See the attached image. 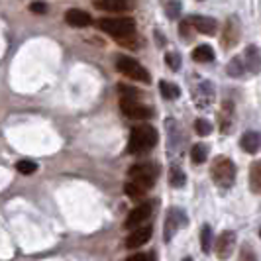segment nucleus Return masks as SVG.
Returning a JSON list of instances; mask_svg holds the SVG:
<instances>
[{
  "label": "nucleus",
  "mask_w": 261,
  "mask_h": 261,
  "mask_svg": "<svg viewBox=\"0 0 261 261\" xmlns=\"http://www.w3.org/2000/svg\"><path fill=\"white\" fill-rule=\"evenodd\" d=\"M159 140L157 130L149 124H142V126H136L130 134V142H128V151L130 153H145L149 149H153Z\"/></svg>",
  "instance_id": "nucleus-1"
},
{
  "label": "nucleus",
  "mask_w": 261,
  "mask_h": 261,
  "mask_svg": "<svg viewBox=\"0 0 261 261\" xmlns=\"http://www.w3.org/2000/svg\"><path fill=\"white\" fill-rule=\"evenodd\" d=\"M96 28L120 41L134 38L136 34V22L132 18H102L96 22Z\"/></svg>",
  "instance_id": "nucleus-2"
},
{
  "label": "nucleus",
  "mask_w": 261,
  "mask_h": 261,
  "mask_svg": "<svg viewBox=\"0 0 261 261\" xmlns=\"http://www.w3.org/2000/svg\"><path fill=\"white\" fill-rule=\"evenodd\" d=\"M210 173H212L214 183L222 189H230L236 183V165L228 157H216Z\"/></svg>",
  "instance_id": "nucleus-3"
},
{
  "label": "nucleus",
  "mask_w": 261,
  "mask_h": 261,
  "mask_svg": "<svg viewBox=\"0 0 261 261\" xmlns=\"http://www.w3.org/2000/svg\"><path fill=\"white\" fill-rule=\"evenodd\" d=\"M157 175H159V169H157V165H153V163H138V165H134V167L128 171L130 181L142 185L147 191L153 187Z\"/></svg>",
  "instance_id": "nucleus-4"
},
{
  "label": "nucleus",
  "mask_w": 261,
  "mask_h": 261,
  "mask_svg": "<svg viewBox=\"0 0 261 261\" xmlns=\"http://www.w3.org/2000/svg\"><path fill=\"white\" fill-rule=\"evenodd\" d=\"M116 69L124 77H130V79H134V81H140V83H149V81H151L149 73H147L138 61H134L130 57H118Z\"/></svg>",
  "instance_id": "nucleus-5"
},
{
  "label": "nucleus",
  "mask_w": 261,
  "mask_h": 261,
  "mask_svg": "<svg viewBox=\"0 0 261 261\" xmlns=\"http://www.w3.org/2000/svg\"><path fill=\"white\" fill-rule=\"evenodd\" d=\"M120 108L124 112V116L132 118V120H149L153 116V110L149 106L142 105L134 98H122L120 100Z\"/></svg>",
  "instance_id": "nucleus-6"
},
{
  "label": "nucleus",
  "mask_w": 261,
  "mask_h": 261,
  "mask_svg": "<svg viewBox=\"0 0 261 261\" xmlns=\"http://www.w3.org/2000/svg\"><path fill=\"white\" fill-rule=\"evenodd\" d=\"M149 216H151V204L144 202V204L136 206V208L128 214V218H126V222H124V228H126V230H136V228H140Z\"/></svg>",
  "instance_id": "nucleus-7"
},
{
  "label": "nucleus",
  "mask_w": 261,
  "mask_h": 261,
  "mask_svg": "<svg viewBox=\"0 0 261 261\" xmlns=\"http://www.w3.org/2000/svg\"><path fill=\"white\" fill-rule=\"evenodd\" d=\"M181 226H187V214L179 208H171L167 214V220H165V242H169Z\"/></svg>",
  "instance_id": "nucleus-8"
},
{
  "label": "nucleus",
  "mask_w": 261,
  "mask_h": 261,
  "mask_svg": "<svg viewBox=\"0 0 261 261\" xmlns=\"http://www.w3.org/2000/svg\"><path fill=\"white\" fill-rule=\"evenodd\" d=\"M187 22H189V26H193L196 32H200L204 36H214L218 30V22L208 16H191Z\"/></svg>",
  "instance_id": "nucleus-9"
},
{
  "label": "nucleus",
  "mask_w": 261,
  "mask_h": 261,
  "mask_svg": "<svg viewBox=\"0 0 261 261\" xmlns=\"http://www.w3.org/2000/svg\"><path fill=\"white\" fill-rule=\"evenodd\" d=\"M240 39V20L236 16H230L228 22H226V28H224V36H222V43L226 49L234 47Z\"/></svg>",
  "instance_id": "nucleus-10"
},
{
  "label": "nucleus",
  "mask_w": 261,
  "mask_h": 261,
  "mask_svg": "<svg viewBox=\"0 0 261 261\" xmlns=\"http://www.w3.org/2000/svg\"><path fill=\"white\" fill-rule=\"evenodd\" d=\"M153 234V228L151 226H142V228H136L128 240H126V248L128 249H136V248H142L144 244L149 242V238Z\"/></svg>",
  "instance_id": "nucleus-11"
},
{
  "label": "nucleus",
  "mask_w": 261,
  "mask_h": 261,
  "mask_svg": "<svg viewBox=\"0 0 261 261\" xmlns=\"http://www.w3.org/2000/svg\"><path fill=\"white\" fill-rule=\"evenodd\" d=\"M234 246H236L234 232H222L220 238H218V242H216V255L220 259H228L232 255V251H234Z\"/></svg>",
  "instance_id": "nucleus-12"
},
{
  "label": "nucleus",
  "mask_w": 261,
  "mask_h": 261,
  "mask_svg": "<svg viewBox=\"0 0 261 261\" xmlns=\"http://www.w3.org/2000/svg\"><path fill=\"white\" fill-rule=\"evenodd\" d=\"M92 4H94V8H98V10L114 12V14L128 12V10L132 8L130 0H94Z\"/></svg>",
  "instance_id": "nucleus-13"
},
{
  "label": "nucleus",
  "mask_w": 261,
  "mask_h": 261,
  "mask_svg": "<svg viewBox=\"0 0 261 261\" xmlns=\"http://www.w3.org/2000/svg\"><path fill=\"white\" fill-rule=\"evenodd\" d=\"M65 22L73 28H87L92 24V18L89 12L79 10V8H71L65 12Z\"/></svg>",
  "instance_id": "nucleus-14"
},
{
  "label": "nucleus",
  "mask_w": 261,
  "mask_h": 261,
  "mask_svg": "<svg viewBox=\"0 0 261 261\" xmlns=\"http://www.w3.org/2000/svg\"><path fill=\"white\" fill-rule=\"evenodd\" d=\"M244 65L251 75H257L261 71V53L255 45H248L244 51Z\"/></svg>",
  "instance_id": "nucleus-15"
},
{
  "label": "nucleus",
  "mask_w": 261,
  "mask_h": 261,
  "mask_svg": "<svg viewBox=\"0 0 261 261\" xmlns=\"http://www.w3.org/2000/svg\"><path fill=\"white\" fill-rule=\"evenodd\" d=\"M242 149L244 151H248V153H257L261 147V134L257 132H246L244 136H242Z\"/></svg>",
  "instance_id": "nucleus-16"
},
{
  "label": "nucleus",
  "mask_w": 261,
  "mask_h": 261,
  "mask_svg": "<svg viewBox=\"0 0 261 261\" xmlns=\"http://www.w3.org/2000/svg\"><path fill=\"white\" fill-rule=\"evenodd\" d=\"M214 49L206 45V43H202V45H198L193 49V59L198 61V63H210V61H214Z\"/></svg>",
  "instance_id": "nucleus-17"
},
{
  "label": "nucleus",
  "mask_w": 261,
  "mask_h": 261,
  "mask_svg": "<svg viewBox=\"0 0 261 261\" xmlns=\"http://www.w3.org/2000/svg\"><path fill=\"white\" fill-rule=\"evenodd\" d=\"M249 187L253 193H261V161H253L249 167Z\"/></svg>",
  "instance_id": "nucleus-18"
},
{
  "label": "nucleus",
  "mask_w": 261,
  "mask_h": 261,
  "mask_svg": "<svg viewBox=\"0 0 261 261\" xmlns=\"http://www.w3.org/2000/svg\"><path fill=\"white\" fill-rule=\"evenodd\" d=\"M169 183L171 187H175V189H181L185 187L187 183V177H185V171L181 167H177V165H173L169 169Z\"/></svg>",
  "instance_id": "nucleus-19"
},
{
  "label": "nucleus",
  "mask_w": 261,
  "mask_h": 261,
  "mask_svg": "<svg viewBox=\"0 0 261 261\" xmlns=\"http://www.w3.org/2000/svg\"><path fill=\"white\" fill-rule=\"evenodd\" d=\"M159 91L163 94V98H167V100H175V98H179V94H181L179 87H177V85H171L167 81H161V83H159Z\"/></svg>",
  "instance_id": "nucleus-20"
},
{
  "label": "nucleus",
  "mask_w": 261,
  "mask_h": 261,
  "mask_svg": "<svg viewBox=\"0 0 261 261\" xmlns=\"http://www.w3.org/2000/svg\"><path fill=\"white\" fill-rule=\"evenodd\" d=\"M206 155H208V149H206V145L204 144L193 145V149H191V161H193L195 165L204 163V161H206Z\"/></svg>",
  "instance_id": "nucleus-21"
},
{
  "label": "nucleus",
  "mask_w": 261,
  "mask_h": 261,
  "mask_svg": "<svg viewBox=\"0 0 261 261\" xmlns=\"http://www.w3.org/2000/svg\"><path fill=\"white\" fill-rule=\"evenodd\" d=\"M226 71H228V75H232V77L238 79V77H242V75H244V71H248V69H246V65H244L242 57H234V59L228 63Z\"/></svg>",
  "instance_id": "nucleus-22"
},
{
  "label": "nucleus",
  "mask_w": 261,
  "mask_h": 261,
  "mask_svg": "<svg viewBox=\"0 0 261 261\" xmlns=\"http://www.w3.org/2000/svg\"><path fill=\"white\" fill-rule=\"evenodd\" d=\"M124 191H126V195L130 196V198H144L145 193H147V189H145V187L134 183V181H128L126 187H124Z\"/></svg>",
  "instance_id": "nucleus-23"
},
{
  "label": "nucleus",
  "mask_w": 261,
  "mask_h": 261,
  "mask_svg": "<svg viewBox=\"0 0 261 261\" xmlns=\"http://www.w3.org/2000/svg\"><path fill=\"white\" fill-rule=\"evenodd\" d=\"M200 246H202L204 253L212 251V230H210V226H202V230H200Z\"/></svg>",
  "instance_id": "nucleus-24"
},
{
  "label": "nucleus",
  "mask_w": 261,
  "mask_h": 261,
  "mask_svg": "<svg viewBox=\"0 0 261 261\" xmlns=\"http://www.w3.org/2000/svg\"><path fill=\"white\" fill-rule=\"evenodd\" d=\"M16 169L20 171L22 175H32V173H36V171H38V165H36L34 161L22 159V161H18V163H16Z\"/></svg>",
  "instance_id": "nucleus-25"
},
{
  "label": "nucleus",
  "mask_w": 261,
  "mask_h": 261,
  "mask_svg": "<svg viewBox=\"0 0 261 261\" xmlns=\"http://www.w3.org/2000/svg\"><path fill=\"white\" fill-rule=\"evenodd\" d=\"M195 130L198 136L204 138V136H208L210 132H212V124H210L208 120H204V118H198V120L195 122Z\"/></svg>",
  "instance_id": "nucleus-26"
},
{
  "label": "nucleus",
  "mask_w": 261,
  "mask_h": 261,
  "mask_svg": "<svg viewBox=\"0 0 261 261\" xmlns=\"http://www.w3.org/2000/svg\"><path fill=\"white\" fill-rule=\"evenodd\" d=\"M181 8H183L181 0H169V2L165 4V10H167V16H169V18H177V16L181 14Z\"/></svg>",
  "instance_id": "nucleus-27"
},
{
  "label": "nucleus",
  "mask_w": 261,
  "mask_h": 261,
  "mask_svg": "<svg viewBox=\"0 0 261 261\" xmlns=\"http://www.w3.org/2000/svg\"><path fill=\"white\" fill-rule=\"evenodd\" d=\"M165 61H167L169 69H173V71H179L181 69V57H179V53H167L165 55Z\"/></svg>",
  "instance_id": "nucleus-28"
},
{
  "label": "nucleus",
  "mask_w": 261,
  "mask_h": 261,
  "mask_svg": "<svg viewBox=\"0 0 261 261\" xmlns=\"http://www.w3.org/2000/svg\"><path fill=\"white\" fill-rule=\"evenodd\" d=\"M118 89L122 91V96H124V98H134V100H138V91H136V89H130V87H126V85H120Z\"/></svg>",
  "instance_id": "nucleus-29"
},
{
  "label": "nucleus",
  "mask_w": 261,
  "mask_h": 261,
  "mask_svg": "<svg viewBox=\"0 0 261 261\" xmlns=\"http://www.w3.org/2000/svg\"><path fill=\"white\" fill-rule=\"evenodd\" d=\"M30 10L34 14H45L47 12V4H43V2H32L30 4Z\"/></svg>",
  "instance_id": "nucleus-30"
},
{
  "label": "nucleus",
  "mask_w": 261,
  "mask_h": 261,
  "mask_svg": "<svg viewBox=\"0 0 261 261\" xmlns=\"http://www.w3.org/2000/svg\"><path fill=\"white\" fill-rule=\"evenodd\" d=\"M240 261H257V257L253 255V251L249 248H242V253H240Z\"/></svg>",
  "instance_id": "nucleus-31"
},
{
  "label": "nucleus",
  "mask_w": 261,
  "mask_h": 261,
  "mask_svg": "<svg viewBox=\"0 0 261 261\" xmlns=\"http://www.w3.org/2000/svg\"><path fill=\"white\" fill-rule=\"evenodd\" d=\"M126 261H151V257L145 255V253H134V255H130Z\"/></svg>",
  "instance_id": "nucleus-32"
},
{
  "label": "nucleus",
  "mask_w": 261,
  "mask_h": 261,
  "mask_svg": "<svg viewBox=\"0 0 261 261\" xmlns=\"http://www.w3.org/2000/svg\"><path fill=\"white\" fill-rule=\"evenodd\" d=\"M183 261H193V259H191V257H185V259Z\"/></svg>",
  "instance_id": "nucleus-33"
},
{
  "label": "nucleus",
  "mask_w": 261,
  "mask_h": 261,
  "mask_svg": "<svg viewBox=\"0 0 261 261\" xmlns=\"http://www.w3.org/2000/svg\"><path fill=\"white\" fill-rule=\"evenodd\" d=\"M259 236H261V228H259Z\"/></svg>",
  "instance_id": "nucleus-34"
}]
</instances>
